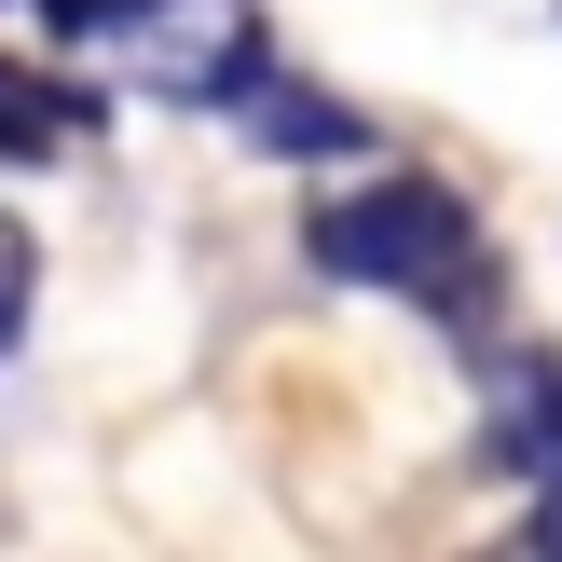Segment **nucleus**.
I'll return each mask as SVG.
<instances>
[{"label":"nucleus","instance_id":"obj_1","mask_svg":"<svg viewBox=\"0 0 562 562\" xmlns=\"http://www.w3.org/2000/svg\"><path fill=\"white\" fill-rule=\"evenodd\" d=\"M302 261H316L329 289L412 302V316H439V329H494V234L426 165H384V179H357V192H316V206H302Z\"/></svg>","mask_w":562,"mask_h":562},{"label":"nucleus","instance_id":"obj_2","mask_svg":"<svg viewBox=\"0 0 562 562\" xmlns=\"http://www.w3.org/2000/svg\"><path fill=\"white\" fill-rule=\"evenodd\" d=\"M247 69H261V14L247 0H151L124 27V82L165 97V110H220Z\"/></svg>","mask_w":562,"mask_h":562},{"label":"nucleus","instance_id":"obj_3","mask_svg":"<svg viewBox=\"0 0 562 562\" xmlns=\"http://www.w3.org/2000/svg\"><path fill=\"white\" fill-rule=\"evenodd\" d=\"M220 110H234L247 151H289V165H344V151H371V110L329 97V82H302V69H274V55H261Z\"/></svg>","mask_w":562,"mask_h":562},{"label":"nucleus","instance_id":"obj_4","mask_svg":"<svg viewBox=\"0 0 562 562\" xmlns=\"http://www.w3.org/2000/svg\"><path fill=\"white\" fill-rule=\"evenodd\" d=\"M481 467H494V481H549V467H562V357L549 344H508V357H494Z\"/></svg>","mask_w":562,"mask_h":562},{"label":"nucleus","instance_id":"obj_5","mask_svg":"<svg viewBox=\"0 0 562 562\" xmlns=\"http://www.w3.org/2000/svg\"><path fill=\"white\" fill-rule=\"evenodd\" d=\"M97 137V97L42 55H0V165H69Z\"/></svg>","mask_w":562,"mask_h":562},{"label":"nucleus","instance_id":"obj_6","mask_svg":"<svg viewBox=\"0 0 562 562\" xmlns=\"http://www.w3.org/2000/svg\"><path fill=\"white\" fill-rule=\"evenodd\" d=\"M27 14H42V42H124L151 0H27Z\"/></svg>","mask_w":562,"mask_h":562},{"label":"nucleus","instance_id":"obj_7","mask_svg":"<svg viewBox=\"0 0 562 562\" xmlns=\"http://www.w3.org/2000/svg\"><path fill=\"white\" fill-rule=\"evenodd\" d=\"M27 289H42V261H27V234L0 220V357L27 344Z\"/></svg>","mask_w":562,"mask_h":562},{"label":"nucleus","instance_id":"obj_8","mask_svg":"<svg viewBox=\"0 0 562 562\" xmlns=\"http://www.w3.org/2000/svg\"><path fill=\"white\" fill-rule=\"evenodd\" d=\"M521 536H536V549L562 562V467H549V481H536V521H521Z\"/></svg>","mask_w":562,"mask_h":562}]
</instances>
